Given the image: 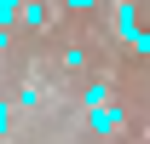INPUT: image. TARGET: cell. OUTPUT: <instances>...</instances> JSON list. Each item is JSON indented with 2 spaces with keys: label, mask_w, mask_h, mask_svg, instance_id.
<instances>
[{
  "label": "cell",
  "mask_w": 150,
  "mask_h": 144,
  "mask_svg": "<svg viewBox=\"0 0 150 144\" xmlns=\"http://www.w3.org/2000/svg\"><path fill=\"white\" fill-rule=\"evenodd\" d=\"M6 127H12V104H0V133H6Z\"/></svg>",
  "instance_id": "5"
},
{
  "label": "cell",
  "mask_w": 150,
  "mask_h": 144,
  "mask_svg": "<svg viewBox=\"0 0 150 144\" xmlns=\"http://www.w3.org/2000/svg\"><path fill=\"white\" fill-rule=\"evenodd\" d=\"M23 23H46V6L40 0H23Z\"/></svg>",
  "instance_id": "4"
},
{
  "label": "cell",
  "mask_w": 150,
  "mask_h": 144,
  "mask_svg": "<svg viewBox=\"0 0 150 144\" xmlns=\"http://www.w3.org/2000/svg\"><path fill=\"white\" fill-rule=\"evenodd\" d=\"M93 133H121V109H93Z\"/></svg>",
  "instance_id": "1"
},
{
  "label": "cell",
  "mask_w": 150,
  "mask_h": 144,
  "mask_svg": "<svg viewBox=\"0 0 150 144\" xmlns=\"http://www.w3.org/2000/svg\"><path fill=\"white\" fill-rule=\"evenodd\" d=\"M12 18H23V0H0V29H6Z\"/></svg>",
  "instance_id": "3"
},
{
  "label": "cell",
  "mask_w": 150,
  "mask_h": 144,
  "mask_svg": "<svg viewBox=\"0 0 150 144\" xmlns=\"http://www.w3.org/2000/svg\"><path fill=\"white\" fill-rule=\"evenodd\" d=\"M110 104V92H104V81H93V87H87V109H104Z\"/></svg>",
  "instance_id": "2"
},
{
  "label": "cell",
  "mask_w": 150,
  "mask_h": 144,
  "mask_svg": "<svg viewBox=\"0 0 150 144\" xmlns=\"http://www.w3.org/2000/svg\"><path fill=\"white\" fill-rule=\"evenodd\" d=\"M69 6H75V12H87V6H98V0H69Z\"/></svg>",
  "instance_id": "6"
}]
</instances>
